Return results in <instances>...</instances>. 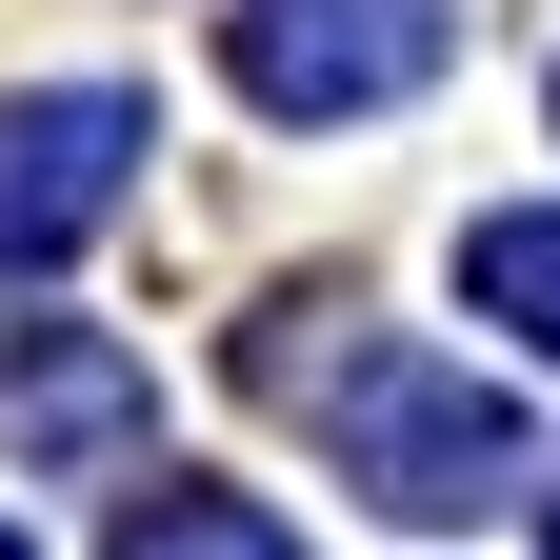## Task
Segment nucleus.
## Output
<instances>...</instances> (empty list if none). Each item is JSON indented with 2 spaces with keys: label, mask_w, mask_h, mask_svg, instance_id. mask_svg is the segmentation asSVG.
Instances as JSON below:
<instances>
[{
  "label": "nucleus",
  "mask_w": 560,
  "mask_h": 560,
  "mask_svg": "<svg viewBox=\"0 0 560 560\" xmlns=\"http://www.w3.org/2000/svg\"><path fill=\"white\" fill-rule=\"evenodd\" d=\"M140 161H161V101L140 81H40V101H0V280H40V260H81Z\"/></svg>",
  "instance_id": "obj_2"
},
{
  "label": "nucleus",
  "mask_w": 560,
  "mask_h": 560,
  "mask_svg": "<svg viewBox=\"0 0 560 560\" xmlns=\"http://www.w3.org/2000/svg\"><path fill=\"white\" fill-rule=\"evenodd\" d=\"M441 40H460V0H241L221 21L260 120H381V101L441 81Z\"/></svg>",
  "instance_id": "obj_3"
},
{
  "label": "nucleus",
  "mask_w": 560,
  "mask_h": 560,
  "mask_svg": "<svg viewBox=\"0 0 560 560\" xmlns=\"http://www.w3.org/2000/svg\"><path fill=\"white\" fill-rule=\"evenodd\" d=\"M540 540H560V480H540Z\"/></svg>",
  "instance_id": "obj_6"
},
{
  "label": "nucleus",
  "mask_w": 560,
  "mask_h": 560,
  "mask_svg": "<svg viewBox=\"0 0 560 560\" xmlns=\"http://www.w3.org/2000/svg\"><path fill=\"white\" fill-rule=\"evenodd\" d=\"M460 280H480V320H521L540 361H560V221H540V200H521V221H480Z\"/></svg>",
  "instance_id": "obj_5"
},
{
  "label": "nucleus",
  "mask_w": 560,
  "mask_h": 560,
  "mask_svg": "<svg viewBox=\"0 0 560 560\" xmlns=\"http://www.w3.org/2000/svg\"><path fill=\"white\" fill-rule=\"evenodd\" d=\"M340 480H361L381 521H480V501H540V441H521V400L501 381H460V361H340Z\"/></svg>",
  "instance_id": "obj_1"
},
{
  "label": "nucleus",
  "mask_w": 560,
  "mask_h": 560,
  "mask_svg": "<svg viewBox=\"0 0 560 560\" xmlns=\"http://www.w3.org/2000/svg\"><path fill=\"white\" fill-rule=\"evenodd\" d=\"M0 560H21V540H0Z\"/></svg>",
  "instance_id": "obj_7"
},
{
  "label": "nucleus",
  "mask_w": 560,
  "mask_h": 560,
  "mask_svg": "<svg viewBox=\"0 0 560 560\" xmlns=\"http://www.w3.org/2000/svg\"><path fill=\"white\" fill-rule=\"evenodd\" d=\"M120 560H301V540H280L241 480H161V501L120 521Z\"/></svg>",
  "instance_id": "obj_4"
}]
</instances>
